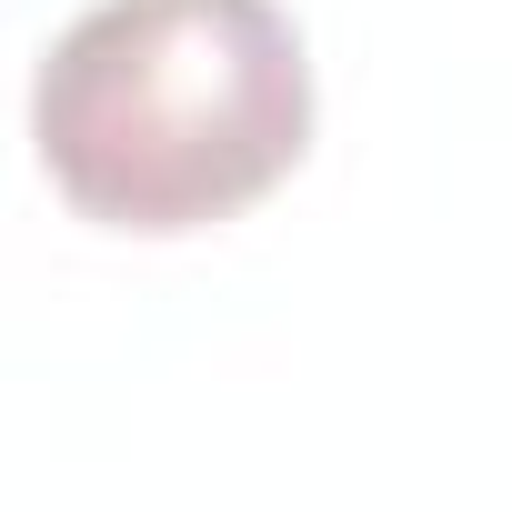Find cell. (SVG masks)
Returning a JSON list of instances; mask_svg holds the SVG:
<instances>
[{"label":"cell","mask_w":512,"mask_h":512,"mask_svg":"<svg viewBox=\"0 0 512 512\" xmlns=\"http://www.w3.org/2000/svg\"><path fill=\"white\" fill-rule=\"evenodd\" d=\"M31 151L101 231H211L312 151V51L282 0H91L31 81Z\"/></svg>","instance_id":"cell-1"}]
</instances>
